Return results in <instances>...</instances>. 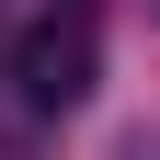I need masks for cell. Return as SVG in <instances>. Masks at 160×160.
I'll use <instances>...</instances> for the list:
<instances>
[{"instance_id": "cell-1", "label": "cell", "mask_w": 160, "mask_h": 160, "mask_svg": "<svg viewBox=\"0 0 160 160\" xmlns=\"http://www.w3.org/2000/svg\"><path fill=\"white\" fill-rule=\"evenodd\" d=\"M12 92H23L34 114H69L80 92H92V23H34L23 46H12Z\"/></svg>"}, {"instance_id": "cell-2", "label": "cell", "mask_w": 160, "mask_h": 160, "mask_svg": "<svg viewBox=\"0 0 160 160\" xmlns=\"http://www.w3.org/2000/svg\"><path fill=\"white\" fill-rule=\"evenodd\" d=\"M103 160H160V137H149V126H126V137H114Z\"/></svg>"}]
</instances>
